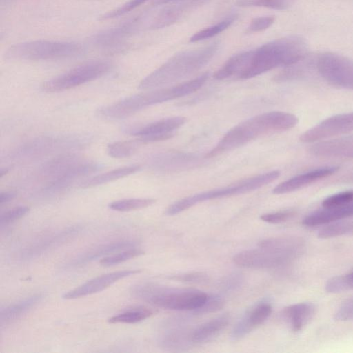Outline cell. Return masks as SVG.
<instances>
[{"label":"cell","mask_w":353,"mask_h":353,"mask_svg":"<svg viewBox=\"0 0 353 353\" xmlns=\"http://www.w3.org/2000/svg\"><path fill=\"white\" fill-rule=\"evenodd\" d=\"M306 56L304 39L299 36H288L232 55L214 72V78L248 79L278 67L294 64Z\"/></svg>","instance_id":"obj_1"},{"label":"cell","mask_w":353,"mask_h":353,"mask_svg":"<svg viewBox=\"0 0 353 353\" xmlns=\"http://www.w3.org/2000/svg\"><path fill=\"white\" fill-rule=\"evenodd\" d=\"M297 123L298 118L289 112L273 111L259 114L229 130L206 156L220 155L263 135L293 128Z\"/></svg>","instance_id":"obj_2"},{"label":"cell","mask_w":353,"mask_h":353,"mask_svg":"<svg viewBox=\"0 0 353 353\" xmlns=\"http://www.w3.org/2000/svg\"><path fill=\"white\" fill-rule=\"evenodd\" d=\"M219 46V41H214L208 46L174 54L145 77L139 88L150 90L164 88L185 79L208 64L218 52Z\"/></svg>","instance_id":"obj_3"},{"label":"cell","mask_w":353,"mask_h":353,"mask_svg":"<svg viewBox=\"0 0 353 353\" xmlns=\"http://www.w3.org/2000/svg\"><path fill=\"white\" fill-rule=\"evenodd\" d=\"M130 292L133 296L154 306L180 311L198 309L208 296L195 289L172 288L152 283L134 285Z\"/></svg>","instance_id":"obj_4"},{"label":"cell","mask_w":353,"mask_h":353,"mask_svg":"<svg viewBox=\"0 0 353 353\" xmlns=\"http://www.w3.org/2000/svg\"><path fill=\"white\" fill-rule=\"evenodd\" d=\"M83 47L78 43L52 40H34L12 45L4 57L15 61H48L73 58L82 54Z\"/></svg>","instance_id":"obj_5"},{"label":"cell","mask_w":353,"mask_h":353,"mask_svg":"<svg viewBox=\"0 0 353 353\" xmlns=\"http://www.w3.org/2000/svg\"><path fill=\"white\" fill-rule=\"evenodd\" d=\"M90 141L88 136L81 134L41 136L19 145L7 157L16 163L28 162L56 152L82 148Z\"/></svg>","instance_id":"obj_6"},{"label":"cell","mask_w":353,"mask_h":353,"mask_svg":"<svg viewBox=\"0 0 353 353\" xmlns=\"http://www.w3.org/2000/svg\"><path fill=\"white\" fill-rule=\"evenodd\" d=\"M280 174L279 170H272L236 181L223 188L183 198L170 205L165 213L170 216L175 215L201 202L254 191L275 181Z\"/></svg>","instance_id":"obj_7"},{"label":"cell","mask_w":353,"mask_h":353,"mask_svg":"<svg viewBox=\"0 0 353 353\" xmlns=\"http://www.w3.org/2000/svg\"><path fill=\"white\" fill-rule=\"evenodd\" d=\"M208 72L179 83L176 85L164 87L137 94L122 99L123 110L128 115H132L139 110L153 105L178 99L199 90L208 81Z\"/></svg>","instance_id":"obj_8"},{"label":"cell","mask_w":353,"mask_h":353,"mask_svg":"<svg viewBox=\"0 0 353 353\" xmlns=\"http://www.w3.org/2000/svg\"><path fill=\"white\" fill-rule=\"evenodd\" d=\"M111 68V63L107 61H89L44 81L41 87L47 92L67 90L97 79L108 73Z\"/></svg>","instance_id":"obj_9"},{"label":"cell","mask_w":353,"mask_h":353,"mask_svg":"<svg viewBox=\"0 0 353 353\" xmlns=\"http://www.w3.org/2000/svg\"><path fill=\"white\" fill-rule=\"evenodd\" d=\"M316 68L328 83L353 90V60L343 55L326 52L318 56Z\"/></svg>","instance_id":"obj_10"},{"label":"cell","mask_w":353,"mask_h":353,"mask_svg":"<svg viewBox=\"0 0 353 353\" xmlns=\"http://www.w3.org/2000/svg\"><path fill=\"white\" fill-rule=\"evenodd\" d=\"M210 1L183 0L168 3V6L159 8L152 14H145L144 30H154L170 26Z\"/></svg>","instance_id":"obj_11"},{"label":"cell","mask_w":353,"mask_h":353,"mask_svg":"<svg viewBox=\"0 0 353 353\" xmlns=\"http://www.w3.org/2000/svg\"><path fill=\"white\" fill-rule=\"evenodd\" d=\"M103 168V165L92 161L81 160L63 174L46 183L38 193L41 198H49L68 190L80 179L95 173Z\"/></svg>","instance_id":"obj_12"},{"label":"cell","mask_w":353,"mask_h":353,"mask_svg":"<svg viewBox=\"0 0 353 353\" xmlns=\"http://www.w3.org/2000/svg\"><path fill=\"white\" fill-rule=\"evenodd\" d=\"M352 131L353 112L339 114L322 121L304 132L300 140L303 143H314Z\"/></svg>","instance_id":"obj_13"},{"label":"cell","mask_w":353,"mask_h":353,"mask_svg":"<svg viewBox=\"0 0 353 353\" xmlns=\"http://www.w3.org/2000/svg\"><path fill=\"white\" fill-rule=\"evenodd\" d=\"M294 259H296L290 255L261 248L243 251L233 258L237 265L255 269L278 268L287 265Z\"/></svg>","instance_id":"obj_14"},{"label":"cell","mask_w":353,"mask_h":353,"mask_svg":"<svg viewBox=\"0 0 353 353\" xmlns=\"http://www.w3.org/2000/svg\"><path fill=\"white\" fill-rule=\"evenodd\" d=\"M185 123L183 117H172L148 123L138 128L128 129L130 134L138 136L143 143L165 141L174 136V132Z\"/></svg>","instance_id":"obj_15"},{"label":"cell","mask_w":353,"mask_h":353,"mask_svg":"<svg viewBox=\"0 0 353 353\" xmlns=\"http://www.w3.org/2000/svg\"><path fill=\"white\" fill-rule=\"evenodd\" d=\"M141 30H143V24L139 15L116 27L95 34L90 38V41L103 49H114Z\"/></svg>","instance_id":"obj_16"},{"label":"cell","mask_w":353,"mask_h":353,"mask_svg":"<svg viewBox=\"0 0 353 353\" xmlns=\"http://www.w3.org/2000/svg\"><path fill=\"white\" fill-rule=\"evenodd\" d=\"M141 272V270H124L93 278L63 294L64 299H74L99 292L118 281Z\"/></svg>","instance_id":"obj_17"},{"label":"cell","mask_w":353,"mask_h":353,"mask_svg":"<svg viewBox=\"0 0 353 353\" xmlns=\"http://www.w3.org/2000/svg\"><path fill=\"white\" fill-rule=\"evenodd\" d=\"M308 151L318 157L353 159V134L316 141Z\"/></svg>","instance_id":"obj_18"},{"label":"cell","mask_w":353,"mask_h":353,"mask_svg":"<svg viewBox=\"0 0 353 353\" xmlns=\"http://www.w3.org/2000/svg\"><path fill=\"white\" fill-rule=\"evenodd\" d=\"M339 170L337 166H325L296 175L277 185L272 190L274 194L290 193L310 185L318 180L327 177Z\"/></svg>","instance_id":"obj_19"},{"label":"cell","mask_w":353,"mask_h":353,"mask_svg":"<svg viewBox=\"0 0 353 353\" xmlns=\"http://www.w3.org/2000/svg\"><path fill=\"white\" fill-rule=\"evenodd\" d=\"M81 160L76 153L68 152L60 154L42 164L35 176L39 181L50 182Z\"/></svg>","instance_id":"obj_20"},{"label":"cell","mask_w":353,"mask_h":353,"mask_svg":"<svg viewBox=\"0 0 353 353\" xmlns=\"http://www.w3.org/2000/svg\"><path fill=\"white\" fill-rule=\"evenodd\" d=\"M272 307L268 303H261L247 312L233 327L231 337L239 339L263 323L270 315Z\"/></svg>","instance_id":"obj_21"},{"label":"cell","mask_w":353,"mask_h":353,"mask_svg":"<svg viewBox=\"0 0 353 353\" xmlns=\"http://www.w3.org/2000/svg\"><path fill=\"white\" fill-rule=\"evenodd\" d=\"M353 216V201L334 208H323L308 214L303 220L307 226H316L328 224Z\"/></svg>","instance_id":"obj_22"},{"label":"cell","mask_w":353,"mask_h":353,"mask_svg":"<svg viewBox=\"0 0 353 353\" xmlns=\"http://www.w3.org/2000/svg\"><path fill=\"white\" fill-rule=\"evenodd\" d=\"M137 244V242L133 240H123L101 245L78 256L70 265H81L115 252L136 248Z\"/></svg>","instance_id":"obj_23"},{"label":"cell","mask_w":353,"mask_h":353,"mask_svg":"<svg viewBox=\"0 0 353 353\" xmlns=\"http://www.w3.org/2000/svg\"><path fill=\"white\" fill-rule=\"evenodd\" d=\"M316 306L312 303H300L283 309L282 315L294 332L301 330L313 318Z\"/></svg>","instance_id":"obj_24"},{"label":"cell","mask_w":353,"mask_h":353,"mask_svg":"<svg viewBox=\"0 0 353 353\" xmlns=\"http://www.w3.org/2000/svg\"><path fill=\"white\" fill-rule=\"evenodd\" d=\"M229 321V315L224 314L205 322L191 332L192 342L201 343L212 340L226 327Z\"/></svg>","instance_id":"obj_25"},{"label":"cell","mask_w":353,"mask_h":353,"mask_svg":"<svg viewBox=\"0 0 353 353\" xmlns=\"http://www.w3.org/2000/svg\"><path fill=\"white\" fill-rule=\"evenodd\" d=\"M41 299L42 294H35L2 308L0 312L1 323H8L21 317L36 305Z\"/></svg>","instance_id":"obj_26"},{"label":"cell","mask_w":353,"mask_h":353,"mask_svg":"<svg viewBox=\"0 0 353 353\" xmlns=\"http://www.w3.org/2000/svg\"><path fill=\"white\" fill-rule=\"evenodd\" d=\"M140 170L139 165H130L114 169L89 178L80 185L81 188H90L118 180L134 174Z\"/></svg>","instance_id":"obj_27"},{"label":"cell","mask_w":353,"mask_h":353,"mask_svg":"<svg viewBox=\"0 0 353 353\" xmlns=\"http://www.w3.org/2000/svg\"><path fill=\"white\" fill-rule=\"evenodd\" d=\"M155 313L153 310L145 307H138L128 310L108 319L110 323H136L142 321Z\"/></svg>","instance_id":"obj_28"},{"label":"cell","mask_w":353,"mask_h":353,"mask_svg":"<svg viewBox=\"0 0 353 353\" xmlns=\"http://www.w3.org/2000/svg\"><path fill=\"white\" fill-rule=\"evenodd\" d=\"M142 142L137 140L120 141L110 143L107 146L108 155L115 159H123L132 155Z\"/></svg>","instance_id":"obj_29"},{"label":"cell","mask_w":353,"mask_h":353,"mask_svg":"<svg viewBox=\"0 0 353 353\" xmlns=\"http://www.w3.org/2000/svg\"><path fill=\"white\" fill-rule=\"evenodd\" d=\"M353 232V219H341L330 223V225L319 230L318 236L322 239H328L341 236Z\"/></svg>","instance_id":"obj_30"},{"label":"cell","mask_w":353,"mask_h":353,"mask_svg":"<svg viewBox=\"0 0 353 353\" xmlns=\"http://www.w3.org/2000/svg\"><path fill=\"white\" fill-rule=\"evenodd\" d=\"M236 16H231L219 23L205 28L194 34L190 42L194 43L213 37L229 28L235 21Z\"/></svg>","instance_id":"obj_31"},{"label":"cell","mask_w":353,"mask_h":353,"mask_svg":"<svg viewBox=\"0 0 353 353\" xmlns=\"http://www.w3.org/2000/svg\"><path fill=\"white\" fill-rule=\"evenodd\" d=\"M153 199H126L114 201L108 205V207L114 211L128 212L145 208L154 204Z\"/></svg>","instance_id":"obj_32"},{"label":"cell","mask_w":353,"mask_h":353,"mask_svg":"<svg viewBox=\"0 0 353 353\" xmlns=\"http://www.w3.org/2000/svg\"><path fill=\"white\" fill-rule=\"evenodd\" d=\"M295 0H236L240 7H264L277 10H284L290 8Z\"/></svg>","instance_id":"obj_33"},{"label":"cell","mask_w":353,"mask_h":353,"mask_svg":"<svg viewBox=\"0 0 353 353\" xmlns=\"http://www.w3.org/2000/svg\"><path fill=\"white\" fill-rule=\"evenodd\" d=\"M325 290L332 293L353 290V272L331 278L325 284Z\"/></svg>","instance_id":"obj_34"},{"label":"cell","mask_w":353,"mask_h":353,"mask_svg":"<svg viewBox=\"0 0 353 353\" xmlns=\"http://www.w3.org/2000/svg\"><path fill=\"white\" fill-rule=\"evenodd\" d=\"M143 254L144 252L143 250L136 248H132L125 250L121 252L103 257L101 259L99 263L103 266L110 267L137 257Z\"/></svg>","instance_id":"obj_35"},{"label":"cell","mask_w":353,"mask_h":353,"mask_svg":"<svg viewBox=\"0 0 353 353\" xmlns=\"http://www.w3.org/2000/svg\"><path fill=\"white\" fill-rule=\"evenodd\" d=\"M148 0H128L125 3L101 15L100 20H109L123 16L138 8Z\"/></svg>","instance_id":"obj_36"},{"label":"cell","mask_w":353,"mask_h":353,"mask_svg":"<svg viewBox=\"0 0 353 353\" xmlns=\"http://www.w3.org/2000/svg\"><path fill=\"white\" fill-rule=\"evenodd\" d=\"M353 201V190L344 191L330 195L322 202L323 208H334Z\"/></svg>","instance_id":"obj_37"},{"label":"cell","mask_w":353,"mask_h":353,"mask_svg":"<svg viewBox=\"0 0 353 353\" xmlns=\"http://www.w3.org/2000/svg\"><path fill=\"white\" fill-rule=\"evenodd\" d=\"M224 305V300L219 295L208 296L205 303L198 309L194 310L196 314H204L221 310Z\"/></svg>","instance_id":"obj_38"},{"label":"cell","mask_w":353,"mask_h":353,"mask_svg":"<svg viewBox=\"0 0 353 353\" xmlns=\"http://www.w3.org/2000/svg\"><path fill=\"white\" fill-rule=\"evenodd\" d=\"M274 20V17L272 15L254 18L248 26L246 32L253 33L265 30L273 24Z\"/></svg>","instance_id":"obj_39"},{"label":"cell","mask_w":353,"mask_h":353,"mask_svg":"<svg viewBox=\"0 0 353 353\" xmlns=\"http://www.w3.org/2000/svg\"><path fill=\"white\" fill-rule=\"evenodd\" d=\"M29 210L30 208L28 206H19L5 212L0 216L1 225L9 224L22 218Z\"/></svg>","instance_id":"obj_40"},{"label":"cell","mask_w":353,"mask_h":353,"mask_svg":"<svg viewBox=\"0 0 353 353\" xmlns=\"http://www.w3.org/2000/svg\"><path fill=\"white\" fill-rule=\"evenodd\" d=\"M334 319L345 321L353 319V297L344 301L334 314Z\"/></svg>","instance_id":"obj_41"},{"label":"cell","mask_w":353,"mask_h":353,"mask_svg":"<svg viewBox=\"0 0 353 353\" xmlns=\"http://www.w3.org/2000/svg\"><path fill=\"white\" fill-rule=\"evenodd\" d=\"M294 214V212L292 210H285L263 214L260 216V219L264 222L276 224L286 221L290 219Z\"/></svg>","instance_id":"obj_42"},{"label":"cell","mask_w":353,"mask_h":353,"mask_svg":"<svg viewBox=\"0 0 353 353\" xmlns=\"http://www.w3.org/2000/svg\"><path fill=\"white\" fill-rule=\"evenodd\" d=\"M172 279L188 283H202L207 280V275L203 272H193L174 276Z\"/></svg>","instance_id":"obj_43"},{"label":"cell","mask_w":353,"mask_h":353,"mask_svg":"<svg viewBox=\"0 0 353 353\" xmlns=\"http://www.w3.org/2000/svg\"><path fill=\"white\" fill-rule=\"evenodd\" d=\"M242 281V276L240 274H233L227 276L222 281V286L227 290H233L236 288H239Z\"/></svg>","instance_id":"obj_44"},{"label":"cell","mask_w":353,"mask_h":353,"mask_svg":"<svg viewBox=\"0 0 353 353\" xmlns=\"http://www.w3.org/2000/svg\"><path fill=\"white\" fill-rule=\"evenodd\" d=\"M17 196V194L12 191L2 192L0 193V203H8L12 201Z\"/></svg>","instance_id":"obj_45"},{"label":"cell","mask_w":353,"mask_h":353,"mask_svg":"<svg viewBox=\"0 0 353 353\" xmlns=\"http://www.w3.org/2000/svg\"><path fill=\"white\" fill-rule=\"evenodd\" d=\"M180 1H183V0H152V1L151 2V4L153 7H157V6H160L162 5L163 6L165 4L171 3L178 2Z\"/></svg>","instance_id":"obj_46"},{"label":"cell","mask_w":353,"mask_h":353,"mask_svg":"<svg viewBox=\"0 0 353 353\" xmlns=\"http://www.w3.org/2000/svg\"><path fill=\"white\" fill-rule=\"evenodd\" d=\"M8 171V168H1L0 170V177L1 178L3 175L6 174Z\"/></svg>","instance_id":"obj_47"},{"label":"cell","mask_w":353,"mask_h":353,"mask_svg":"<svg viewBox=\"0 0 353 353\" xmlns=\"http://www.w3.org/2000/svg\"><path fill=\"white\" fill-rule=\"evenodd\" d=\"M2 1H9V0H2Z\"/></svg>","instance_id":"obj_48"}]
</instances>
